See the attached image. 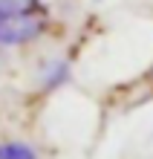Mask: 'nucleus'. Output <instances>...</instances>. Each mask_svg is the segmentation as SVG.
Segmentation results:
<instances>
[{
  "label": "nucleus",
  "mask_w": 153,
  "mask_h": 159,
  "mask_svg": "<svg viewBox=\"0 0 153 159\" xmlns=\"http://www.w3.org/2000/svg\"><path fill=\"white\" fill-rule=\"evenodd\" d=\"M49 12L41 0H0V46H17L41 38Z\"/></svg>",
  "instance_id": "nucleus-1"
},
{
  "label": "nucleus",
  "mask_w": 153,
  "mask_h": 159,
  "mask_svg": "<svg viewBox=\"0 0 153 159\" xmlns=\"http://www.w3.org/2000/svg\"><path fill=\"white\" fill-rule=\"evenodd\" d=\"M0 159H38V156L23 142H6V145H0Z\"/></svg>",
  "instance_id": "nucleus-2"
},
{
  "label": "nucleus",
  "mask_w": 153,
  "mask_h": 159,
  "mask_svg": "<svg viewBox=\"0 0 153 159\" xmlns=\"http://www.w3.org/2000/svg\"><path fill=\"white\" fill-rule=\"evenodd\" d=\"M150 75H153V70H150Z\"/></svg>",
  "instance_id": "nucleus-3"
}]
</instances>
